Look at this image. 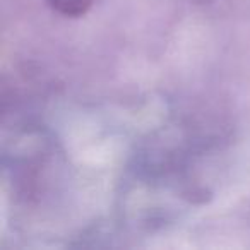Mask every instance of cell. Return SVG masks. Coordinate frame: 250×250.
Listing matches in <instances>:
<instances>
[{
	"instance_id": "6da1fadb",
	"label": "cell",
	"mask_w": 250,
	"mask_h": 250,
	"mask_svg": "<svg viewBox=\"0 0 250 250\" xmlns=\"http://www.w3.org/2000/svg\"><path fill=\"white\" fill-rule=\"evenodd\" d=\"M48 5L59 14L67 18H79L89 11L93 0H46Z\"/></svg>"
}]
</instances>
